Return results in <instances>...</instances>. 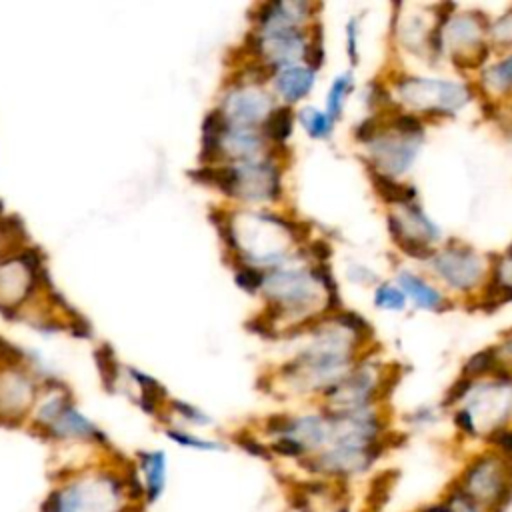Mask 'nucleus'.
I'll use <instances>...</instances> for the list:
<instances>
[{
  "instance_id": "f257e3e1",
  "label": "nucleus",
  "mask_w": 512,
  "mask_h": 512,
  "mask_svg": "<svg viewBox=\"0 0 512 512\" xmlns=\"http://www.w3.org/2000/svg\"><path fill=\"white\" fill-rule=\"evenodd\" d=\"M126 484V466L70 470L50 488L38 512H134L140 510Z\"/></svg>"
},
{
  "instance_id": "f03ea898",
  "label": "nucleus",
  "mask_w": 512,
  "mask_h": 512,
  "mask_svg": "<svg viewBox=\"0 0 512 512\" xmlns=\"http://www.w3.org/2000/svg\"><path fill=\"white\" fill-rule=\"evenodd\" d=\"M200 180L214 184L224 194L244 200H276L280 196V172L270 162H246L198 170Z\"/></svg>"
},
{
  "instance_id": "7ed1b4c3",
  "label": "nucleus",
  "mask_w": 512,
  "mask_h": 512,
  "mask_svg": "<svg viewBox=\"0 0 512 512\" xmlns=\"http://www.w3.org/2000/svg\"><path fill=\"white\" fill-rule=\"evenodd\" d=\"M460 490L476 506L498 512L512 498V462L492 454L476 458L466 468Z\"/></svg>"
},
{
  "instance_id": "20e7f679",
  "label": "nucleus",
  "mask_w": 512,
  "mask_h": 512,
  "mask_svg": "<svg viewBox=\"0 0 512 512\" xmlns=\"http://www.w3.org/2000/svg\"><path fill=\"white\" fill-rule=\"evenodd\" d=\"M398 90L406 102L432 114H448L454 108L462 106L468 98L464 86L444 80L408 78L398 82Z\"/></svg>"
},
{
  "instance_id": "39448f33",
  "label": "nucleus",
  "mask_w": 512,
  "mask_h": 512,
  "mask_svg": "<svg viewBox=\"0 0 512 512\" xmlns=\"http://www.w3.org/2000/svg\"><path fill=\"white\" fill-rule=\"evenodd\" d=\"M272 110L270 96L250 84L232 88L222 102V114L232 126L254 128V124H264Z\"/></svg>"
},
{
  "instance_id": "423d86ee",
  "label": "nucleus",
  "mask_w": 512,
  "mask_h": 512,
  "mask_svg": "<svg viewBox=\"0 0 512 512\" xmlns=\"http://www.w3.org/2000/svg\"><path fill=\"white\" fill-rule=\"evenodd\" d=\"M312 278L300 270H278L264 278V292L282 308H302L312 298Z\"/></svg>"
},
{
  "instance_id": "0eeeda50",
  "label": "nucleus",
  "mask_w": 512,
  "mask_h": 512,
  "mask_svg": "<svg viewBox=\"0 0 512 512\" xmlns=\"http://www.w3.org/2000/svg\"><path fill=\"white\" fill-rule=\"evenodd\" d=\"M434 266L440 272V276L458 290L476 284L482 272L478 256L470 248L460 244H452V248H446L442 254H438L434 258Z\"/></svg>"
},
{
  "instance_id": "6e6552de",
  "label": "nucleus",
  "mask_w": 512,
  "mask_h": 512,
  "mask_svg": "<svg viewBox=\"0 0 512 512\" xmlns=\"http://www.w3.org/2000/svg\"><path fill=\"white\" fill-rule=\"evenodd\" d=\"M42 436L52 440H68V442H90L98 446H106V434L92 424L84 414H80L70 402L58 414V418L42 432Z\"/></svg>"
},
{
  "instance_id": "1a4fd4ad",
  "label": "nucleus",
  "mask_w": 512,
  "mask_h": 512,
  "mask_svg": "<svg viewBox=\"0 0 512 512\" xmlns=\"http://www.w3.org/2000/svg\"><path fill=\"white\" fill-rule=\"evenodd\" d=\"M134 468L138 472L144 506H154L162 500L168 486V456L164 450H140L134 458Z\"/></svg>"
},
{
  "instance_id": "9d476101",
  "label": "nucleus",
  "mask_w": 512,
  "mask_h": 512,
  "mask_svg": "<svg viewBox=\"0 0 512 512\" xmlns=\"http://www.w3.org/2000/svg\"><path fill=\"white\" fill-rule=\"evenodd\" d=\"M372 148V154L376 158V164L384 170V174H400L408 170L412 164L416 152H418V142L416 138L408 136H378L368 142Z\"/></svg>"
},
{
  "instance_id": "9b49d317",
  "label": "nucleus",
  "mask_w": 512,
  "mask_h": 512,
  "mask_svg": "<svg viewBox=\"0 0 512 512\" xmlns=\"http://www.w3.org/2000/svg\"><path fill=\"white\" fill-rule=\"evenodd\" d=\"M262 146H264L262 138L254 128L228 124V128L224 130V134L220 138L218 158L236 160L242 164L256 162L258 154L262 152Z\"/></svg>"
},
{
  "instance_id": "f8f14e48",
  "label": "nucleus",
  "mask_w": 512,
  "mask_h": 512,
  "mask_svg": "<svg viewBox=\"0 0 512 512\" xmlns=\"http://www.w3.org/2000/svg\"><path fill=\"white\" fill-rule=\"evenodd\" d=\"M34 400V386L24 376H4L0 380V418L20 420Z\"/></svg>"
},
{
  "instance_id": "ddd939ff",
  "label": "nucleus",
  "mask_w": 512,
  "mask_h": 512,
  "mask_svg": "<svg viewBox=\"0 0 512 512\" xmlns=\"http://www.w3.org/2000/svg\"><path fill=\"white\" fill-rule=\"evenodd\" d=\"M274 84L286 102H298L310 92L314 84V72L302 66H288L278 72Z\"/></svg>"
},
{
  "instance_id": "4468645a",
  "label": "nucleus",
  "mask_w": 512,
  "mask_h": 512,
  "mask_svg": "<svg viewBox=\"0 0 512 512\" xmlns=\"http://www.w3.org/2000/svg\"><path fill=\"white\" fill-rule=\"evenodd\" d=\"M370 178H372L374 188L378 190L380 198L390 204H408L416 196V188L396 182L392 176L378 172L374 166H370Z\"/></svg>"
},
{
  "instance_id": "2eb2a0df",
  "label": "nucleus",
  "mask_w": 512,
  "mask_h": 512,
  "mask_svg": "<svg viewBox=\"0 0 512 512\" xmlns=\"http://www.w3.org/2000/svg\"><path fill=\"white\" fill-rule=\"evenodd\" d=\"M398 282L400 286L412 296V300L422 306V308H440L442 304V296L438 290H434L432 286H428L422 278L418 276H412L408 272H402L398 276Z\"/></svg>"
},
{
  "instance_id": "dca6fc26",
  "label": "nucleus",
  "mask_w": 512,
  "mask_h": 512,
  "mask_svg": "<svg viewBox=\"0 0 512 512\" xmlns=\"http://www.w3.org/2000/svg\"><path fill=\"white\" fill-rule=\"evenodd\" d=\"M292 110L288 106L274 108L262 124L264 134L274 142H284L292 134Z\"/></svg>"
},
{
  "instance_id": "f3484780",
  "label": "nucleus",
  "mask_w": 512,
  "mask_h": 512,
  "mask_svg": "<svg viewBox=\"0 0 512 512\" xmlns=\"http://www.w3.org/2000/svg\"><path fill=\"white\" fill-rule=\"evenodd\" d=\"M166 436L182 446V448H190V450H204V452H214V450H226V444L220 440H210V438H202L196 436L192 432H186L182 428H166Z\"/></svg>"
},
{
  "instance_id": "a211bd4d",
  "label": "nucleus",
  "mask_w": 512,
  "mask_h": 512,
  "mask_svg": "<svg viewBox=\"0 0 512 512\" xmlns=\"http://www.w3.org/2000/svg\"><path fill=\"white\" fill-rule=\"evenodd\" d=\"M300 120L306 128V132L314 138H326L332 132V118L328 114H322L316 108H304L300 112Z\"/></svg>"
},
{
  "instance_id": "6ab92c4d",
  "label": "nucleus",
  "mask_w": 512,
  "mask_h": 512,
  "mask_svg": "<svg viewBox=\"0 0 512 512\" xmlns=\"http://www.w3.org/2000/svg\"><path fill=\"white\" fill-rule=\"evenodd\" d=\"M352 90V76L350 74H342L334 80L332 88H330V94H328V116L332 120H336L340 116V110H342V104H344V98L346 94Z\"/></svg>"
},
{
  "instance_id": "aec40b11",
  "label": "nucleus",
  "mask_w": 512,
  "mask_h": 512,
  "mask_svg": "<svg viewBox=\"0 0 512 512\" xmlns=\"http://www.w3.org/2000/svg\"><path fill=\"white\" fill-rule=\"evenodd\" d=\"M478 32H480V24L474 16H462L452 24V38L458 40V44L464 48L478 40Z\"/></svg>"
},
{
  "instance_id": "412c9836",
  "label": "nucleus",
  "mask_w": 512,
  "mask_h": 512,
  "mask_svg": "<svg viewBox=\"0 0 512 512\" xmlns=\"http://www.w3.org/2000/svg\"><path fill=\"white\" fill-rule=\"evenodd\" d=\"M496 364H498V354L494 350H482L468 358V362L464 364V374L466 378H472V376L490 372L492 368H496Z\"/></svg>"
},
{
  "instance_id": "4be33fe9",
  "label": "nucleus",
  "mask_w": 512,
  "mask_h": 512,
  "mask_svg": "<svg viewBox=\"0 0 512 512\" xmlns=\"http://www.w3.org/2000/svg\"><path fill=\"white\" fill-rule=\"evenodd\" d=\"M484 78H486V82L494 90H508V88H512V56H508L504 62L488 68Z\"/></svg>"
},
{
  "instance_id": "5701e85b",
  "label": "nucleus",
  "mask_w": 512,
  "mask_h": 512,
  "mask_svg": "<svg viewBox=\"0 0 512 512\" xmlns=\"http://www.w3.org/2000/svg\"><path fill=\"white\" fill-rule=\"evenodd\" d=\"M96 360H98V366H100L102 380H104L106 388L112 390V386H114V382L118 378V364H116V358H114V352L110 350V346H102L96 352Z\"/></svg>"
},
{
  "instance_id": "b1692460",
  "label": "nucleus",
  "mask_w": 512,
  "mask_h": 512,
  "mask_svg": "<svg viewBox=\"0 0 512 512\" xmlns=\"http://www.w3.org/2000/svg\"><path fill=\"white\" fill-rule=\"evenodd\" d=\"M264 278H266L264 272H260L258 268H252L248 264H244V266H240L236 270V282L246 292H254V290L262 288L264 286Z\"/></svg>"
},
{
  "instance_id": "393cba45",
  "label": "nucleus",
  "mask_w": 512,
  "mask_h": 512,
  "mask_svg": "<svg viewBox=\"0 0 512 512\" xmlns=\"http://www.w3.org/2000/svg\"><path fill=\"white\" fill-rule=\"evenodd\" d=\"M374 300H376V306H380V308H388V310H402L404 308V294L398 288L388 286V284H384L376 290Z\"/></svg>"
},
{
  "instance_id": "a878e982",
  "label": "nucleus",
  "mask_w": 512,
  "mask_h": 512,
  "mask_svg": "<svg viewBox=\"0 0 512 512\" xmlns=\"http://www.w3.org/2000/svg\"><path fill=\"white\" fill-rule=\"evenodd\" d=\"M336 322L340 326H344L348 332H352L356 336H362V338L370 336V332H372L370 324L362 316H358L356 312H338L336 314Z\"/></svg>"
},
{
  "instance_id": "bb28decb",
  "label": "nucleus",
  "mask_w": 512,
  "mask_h": 512,
  "mask_svg": "<svg viewBox=\"0 0 512 512\" xmlns=\"http://www.w3.org/2000/svg\"><path fill=\"white\" fill-rule=\"evenodd\" d=\"M170 406H172V410H174L184 422H188V424H194V426H208V424L212 422L202 410H198V408H194V406H190V404H186V402L172 400Z\"/></svg>"
},
{
  "instance_id": "cd10ccee",
  "label": "nucleus",
  "mask_w": 512,
  "mask_h": 512,
  "mask_svg": "<svg viewBox=\"0 0 512 512\" xmlns=\"http://www.w3.org/2000/svg\"><path fill=\"white\" fill-rule=\"evenodd\" d=\"M392 126L400 136L416 138V134H422V124L414 114H396Z\"/></svg>"
},
{
  "instance_id": "c85d7f7f",
  "label": "nucleus",
  "mask_w": 512,
  "mask_h": 512,
  "mask_svg": "<svg viewBox=\"0 0 512 512\" xmlns=\"http://www.w3.org/2000/svg\"><path fill=\"white\" fill-rule=\"evenodd\" d=\"M236 442L248 452V454H252V456H258V458H270L272 456V452H270V448L268 446H264L262 442H258L256 438H252V436H248V434H242V436H238L236 438Z\"/></svg>"
},
{
  "instance_id": "c756f323",
  "label": "nucleus",
  "mask_w": 512,
  "mask_h": 512,
  "mask_svg": "<svg viewBox=\"0 0 512 512\" xmlns=\"http://www.w3.org/2000/svg\"><path fill=\"white\" fill-rule=\"evenodd\" d=\"M492 34L498 42L502 44H510L512 42V10L508 14H504L492 28Z\"/></svg>"
},
{
  "instance_id": "7c9ffc66",
  "label": "nucleus",
  "mask_w": 512,
  "mask_h": 512,
  "mask_svg": "<svg viewBox=\"0 0 512 512\" xmlns=\"http://www.w3.org/2000/svg\"><path fill=\"white\" fill-rule=\"evenodd\" d=\"M472 388V378H460L458 382H454L452 384V388L448 390V394H446V398H444V406H452L454 402H458V400H462L464 396H466V392Z\"/></svg>"
},
{
  "instance_id": "2f4dec72",
  "label": "nucleus",
  "mask_w": 512,
  "mask_h": 512,
  "mask_svg": "<svg viewBox=\"0 0 512 512\" xmlns=\"http://www.w3.org/2000/svg\"><path fill=\"white\" fill-rule=\"evenodd\" d=\"M354 134H356L358 140H364V142L374 140V138L378 136V118H374V116L366 118L364 122H360V124L356 126Z\"/></svg>"
},
{
  "instance_id": "473e14b6",
  "label": "nucleus",
  "mask_w": 512,
  "mask_h": 512,
  "mask_svg": "<svg viewBox=\"0 0 512 512\" xmlns=\"http://www.w3.org/2000/svg\"><path fill=\"white\" fill-rule=\"evenodd\" d=\"M22 360V352L18 348H14L10 342H6L4 338H0V362L14 366Z\"/></svg>"
},
{
  "instance_id": "72a5a7b5",
  "label": "nucleus",
  "mask_w": 512,
  "mask_h": 512,
  "mask_svg": "<svg viewBox=\"0 0 512 512\" xmlns=\"http://www.w3.org/2000/svg\"><path fill=\"white\" fill-rule=\"evenodd\" d=\"M454 422H456V426L464 432V434H476V422H474V418H472V414L466 410V408H462V410H458L456 412V416H454Z\"/></svg>"
},
{
  "instance_id": "f704fd0d",
  "label": "nucleus",
  "mask_w": 512,
  "mask_h": 512,
  "mask_svg": "<svg viewBox=\"0 0 512 512\" xmlns=\"http://www.w3.org/2000/svg\"><path fill=\"white\" fill-rule=\"evenodd\" d=\"M348 56H350V60L354 64L358 62V54H356V20H352L348 24Z\"/></svg>"
},
{
  "instance_id": "c9c22d12",
  "label": "nucleus",
  "mask_w": 512,
  "mask_h": 512,
  "mask_svg": "<svg viewBox=\"0 0 512 512\" xmlns=\"http://www.w3.org/2000/svg\"><path fill=\"white\" fill-rule=\"evenodd\" d=\"M312 250H314L316 258H320V260H326V258L330 256V246H328L326 242H322V240L314 242V244H312Z\"/></svg>"
}]
</instances>
